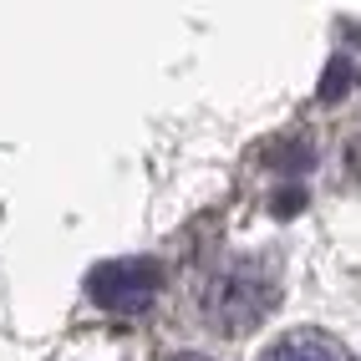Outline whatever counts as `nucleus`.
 Wrapping results in <instances>:
<instances>
[{
    "instance_id": "5",
    "label": "nucleus",
    "mask_w": 361,
    "mask_h": 361,
    "mask_svg": "<svg viewBox=\"0 0 361 361\" xmlns=\"http://www.w3.org/2000/svg\"><path fill=\"white\" fill-rule=\"evenodd\" d=\"M173 361H209V356H173Z\"/></svg>"
},
{
    "instance_id": "2",
    "label": "nucleus",
    "mask_w": 361,
    "mask_h": 361,
    "mask_svg": "<svg viewBox=\"0 0 361 361\" xmlns=\"http://www.w3.org/2000/svg\"><path fill=\"white\" fill-rule=\"evenodd\" d=\"M163 290V264L148 255H128V259H107L87 275V295L112 316H142Z\"/></svg>"
},
{
    "instance_id": "4",
    "label": "nucleus",
    "mask_w": 361,
    "mask_h": 361,
    "mask_svg": "<svg viewBox=\"0 0 361 361\" xmlns=\"http://www.w3.org/2000/svg\"><path fill=\"white\" fill-rule=\"evenodd\" d=\"M341 87H346V61H336L331 66V82L321 87V97H341Z\"/></svg>"
},
{
    "instance_id": "3",
    "label": "nucleus",
    "mask_w": 361,
    "mask_h": 361,
    "mask_svg": "<svg viewBox=\"0 0 361 361\" xmlns=\"http://www.w3.org/2000/svg\"><path fill=\"white\" fill-rule=\"evenodd\" d=\"M259 361H351V356L326 331H285L280 341H270L259 351Z\"/></svg>"
},
{
    "instance_id": "1",
    "label": "nucleus",
    "mask_w": 361,
    "mask_h": 361,
    "mask_svg": "<svg viewBox=\"0 0 361 361\" xmlns=\"http://www.w3.org/2000/svg\"><path fill=\"white\" fill-rule=\"evenodd\" d=\"M270 305H275V280L255 259L219 264V270L204 280V295H199V310H204L209 331H219V336L255 331L264 316H270Z\"/></svg>"
}]
</instances>
